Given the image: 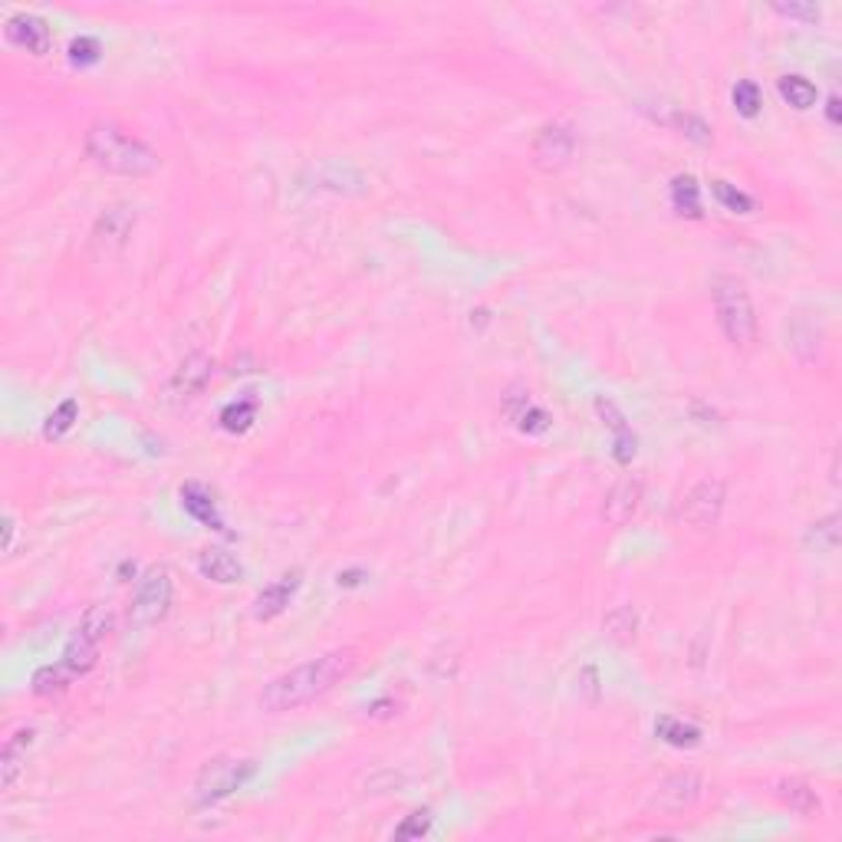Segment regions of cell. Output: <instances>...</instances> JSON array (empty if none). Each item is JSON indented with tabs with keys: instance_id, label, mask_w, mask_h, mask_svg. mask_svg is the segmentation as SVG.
Wrapping results in <instances>:
<instances>
[{
	"instance_id": "obj_34",
	"label": "cell",
	"mask_w": 842,
	"mask_h": 842,
	"mask_svg": "<svg viewBox=\"0 0 842 842\" xmlns=\"http://www.w3.org/2000/svg\"><path fill=\"white\" fill-rule=\"evenodd\" d=\"M776 14H784V17H793V20H819V7H803V4H776Z\"/></svg>"
},
{
	"instance_id": "obj_19",
	"label": "cell",
	"mask_w": 842,
	"mask_h": 842,
	"mask_svg": "<svg viewBox=\"0 0 842 842\" xmlns=\"http://www.w3.org/2000/svg\"><path fill=\"white\" fill-rule=\"evenodd\" d=\"M658 737L665 744H672V747H694V744L701 741V731L694 724H684V721H678V717H662L655 724Z\"/></svg>"
},
{
	"instance_id": "obj_6",
	"label": "cell",
	"mask_w": 842,
	"mask_h": 842,
	"mask_svg": "<svg viewBox=\"0 0 842 842\" xmlns=\"http://www.w3.org/2000/svg\"><path fill=\"white\" fill-rule=\"evenodd\" d=\"M171 609V573L169 566H152L145 570L142 582H139V596H135L132 619L139 625H155L161 622Z\"/></svg>"
},
{
	"instance_id": "obj_25",
	"label": "cell",
	"mask_w": 842,
	"mask_h": 842,
	"mask_svg": "<svg viewBox=\"0 0 842 842\" xmlns=\"http://www.w3.org/2000/svg\"><path fill=\"white\" fill-rule=\"evenodd\" d=\"M734 109L741 112L744 118H754L760 112V106H764V96H760V86L750 83V79H741V83L734 86Z\"/></svg>"
},
{
	"instance_id": "obj_15",
	"label": "cell",
	"mask_w": 842,
	"mask_h": 842,
	"mask_svg": "<svg viewBox=\"0 0 842 842\" xmlns=\"http://www.w3.org/2000/svg\"><path fill=\"white\" fill-rule=\"evenodd\" d=\"M198 570H201L204 580L221 582V586H231V582H237L244 576V566L237 563V556H231L228 549H201Z\"/></svg>"
},
{
	"instance_id": "obj_21",
	"label": "cell",
	"mask_w": 842,
	"mask_h": 842,
	"mask_svg": "<svg viewBox=\"0 0 842 842\" xmlns=\"http://www.w3.org/2000/svg\"><path fill=\"white\" fill-rule=\"evenodd\" d=\"M69 678H73V672H69L67 665H46V668H40V672L34 674V694H40V698L63 694V691L69 688Z\"/></svg>"
},
{
	"instance_id": "obj_7",
	"label": "cell",
	"mask_w": 842,
	"mask_h": 842,
	"mask_svg": "<svg viewBox=\"0 0 842 842\" xmlns=\"http://www.w3.org/2000/svg\"><path fill=\"white\" fill-rule=\"evenodd\" d=\"M701 790H704V780H701L694 770L672 774L668 780H662V784H658L655 793H652L649 813H662V816H678V813H688V809L701 800Z\"/></svg>"
},
{
	"instance_id": "obj_27",
	"label": "cell",
	"mask_w": 842,
	"mask_h": 842,
	"mask_svg": "<svg viewBox=\"0 0 842 842\" xmlns=\"http://www.w3.org/2000/svg\"><path fill=\"white\" fill-rule=\"evenodd\" d=\"M24 757H26V750L14 747V744H4V754H0V786H4V790H10V786L20 780V774H24Z\"/></svg>"
},
{
	"instance_id": "obj_3",
	"label": "cell",
	"mask_w": 842,
	"mask_h": 842,
	"mask_svg": "<svg viewBox=\"0 0 842 842\" xmlns=\"http://www.w3.org/2000/svg\"><path fill=\"white\" fill-rule=\"evenodd\" d=\"M711 300H714L717 326L727 336L734 349H750L757 339V313L750 303V293L741 280L717 277L711 283Z\"/></svg>"
},
{
	"instance_id": "obj_24",
	"label": "cell",
	"mask_w": 842,
	"mask_h": 842,
	"mask_svg": "<svg viewBox=\"0 0 842 842\" xmlns=\"http://www.w3.org/2000/svg\"><path fill=\"white\" fill-rule=\"evenodd\" d=\"M79 418V405H77V398H67V402L59 405L56 412L46 418V428H43V435L50 441H56V438H63L69 428H73V421Z\"/></svg>"
},
{
	"instance_id": "obj_35",
	"label": "cell",
	"mask_w": 842,
	"mask_h": 842,
	"mask_svg": "<svg viewBox=\"0 0 842 842\" xmlns=\"http://www.w3.org/2000/svg\"><path fill=\"white\" fill-rule=\"evenodd\" d=\"M14 537H17V523L14 517H4V553H14Z\"/></svg>"
},
{
	"instance_id": "obj_23",
	"label": "cell",
	"mask_w": 842,
	"mask_h": 842,
	"mask_svg": "<svg viewBox=\"0 0 842 842\" xmlns=\"http://www.w3.org/2000/svg\"><path fill=\"white\" fill-rule=\"evenodd\" d=\"M780 796H784V803L790 809H796V813H803V816H809L813 809H819V800L816 793L809 790L806 784H800V780H790V784L780 786Z\"/></svg>"
},
{
	"instance_id": "obj_33",
	"label": "cell",
	"mask_w": 842,
	"mask_h": 842,
	"mask_svg": "<svg viewBox=\"0 0 842 842\" xmlns=\"http://www.w3.org/2000/svg\"><path fill=\"white\" fill-rule=\"evenodd\" d=\"M428 829H431L428 813H412V816L395 829V839H418V836H425Z\"/></svg>"
},
{
	"instance_id": "obj_28",
	"label": "cell",
	"mask_w": 842,
	"mask_h": 842,
	"mask_svg": "<svg viewBox=\"0 0 842 842\" xmlns=\"http://www.w3.org/2000/svg\"><path fill=\"white\" fill-rule=\"evenodd\" d=\"M711 191H714L717 204H721V208H727V210H734V214H750V210H754V198H750V194H744V191H737V188L727 185V181H714V185H711Z\"/></svg>"
},
{
	"instance_id": "obj_12",
	"label": "cell",
	"mask_w": 842,
	"mask_h": 842,
	"mask_svg": "<svg viewBox=\"0 0 842 842\" xmlns=\"http://www.w3.org/2000/svg\"><path fill=\"white\" fill-rule=\"evenodd\" d=\"M7 40L14 43V46H20V50L34 53V56L50 53V46H53V34H50V26H46V20L34 17V14H17V17H10Z\"/></svg>"
},
{
	"instance_id": "obj_17",
	"label": "cell",
	"mask_w": 842,
	"mask_h": 842,
	"mask_svg": "<svg viewBox=\"0 0 842 842\" xmlns=\"http://www.w3.org/2000/svg\"><path fill=\"white\" fill-rule=\"evenodd\" d=\"M96 662H99V642L89 639L83 629H77V635L69 639L67 652H63V665L73 674H86V672H93Z\"/></svg>"
},
{
	"instance_id": "obj_30",
	"label": "cell",
	"mask_w": 842,
	"mask_h": 842,
	"mask_svg": "<svg viewBox=\"0 0 842 842\" xmlns=\"http://www.w3.org/2000/svg\"><path fill=\"white\" fill-rule=\"evenodd\" d=\"M96 59H99V43L93 36H79V40L69 43V63L73 67H93Z\"/></svg>"
},
{
	"instance_id": "obj_9",
	"label": "cell",
	"mask_w": 842,
	"mask_h": 842,
	"mask_svg": "<svg viewBox=\"0 0 842 842\" xmlns=\"http://www.w3.org/2000/svg\"><path fill=\"white\" fill-rule=\"evenodd\" d=\"M132 231H135V208H128V204H112V208L102 210V218L96 221L93 244L99 247V253H116L118 247H126Z\"/></svg>"
},
{
	"instance_id": "obj_26",
	"label": "cell",
	"mask_w": 842,
	"mask_h": 842,
	"mask_svg": "<svg viewBox=\"0 0 842 842\" xmlns=\"http://www.w3.org/2000/svg\"><path fill=\"white\" fill-rule=\"evenodd\" d=\"M112 625H116V619H112V612L106 606H89L83 615V622H79V629L89 635V639H96L102 645V639L112 632Z\"/></svg>"
},
{
	"instance_id": "obj_36",
	"label": "cell",
	"mask_w": 842,
	"mask_h": 842,
	"mask_svg": "<svg viewBox=\"0 0 842 842\" xmlns=\"http://www.w3.org/2000/svg\"><path fill=\"white\" fill-rule=\"evenodd\" d=\"M826 118H829V126H839V96H829V102H826Z\"/></svg>"
},
{
	"instance_id": "obj_29",
	"label": "cell",
	"mask_w": 842,
	"mask_h": 842,
	"mask_svg": "<svg viewBox=\"0 0 842 842\" xmlns=\"http://www.w3.org/2000/svg\"><path fill=\"white\" fill-rule=\"evenodd\" d=\"M635 625H639V619H635V612H632L629 606H619L612 609V612L606 615V629L612 639L619 642H629L632 635H635Z\"/></svg>"
},
{
	"instance_id": "obj_22",
	"label": "cell",
	"mask_w": 842,
	"mask_h": 842,
	"mask_svg": "<svg viewBox=\"0 0 842 842\" xmlns=\"http://www.w3.org/2000/svg\"><path fill=\"white\" fill-rule=\"evenodd\" d=\"M780 96L790 102L793 109H813L816 106V86L803 77H784L780 79Z\"/></svg>"
},
{
	"instance_id": "obj_14",
	"label": "cell",
	"mask_w": 842,
	"mask_h": 842,
	"mask_svg": "<svg viewBox=\"0 0 842 842\" xmlns=\"http://www.w3.org/2000/svg\"><path fill=\"white\" fill-rule=\"evenodd\" d=\"M181 504H185L188 514L198 523H204L208 530H224V520H221V514H218L214 494H210L204 484H185V488H181Z\"/></svg>"
},
{
	"instance_id": "obj_16",
	"label": "cell",
	"mask_w": 842,
	"mask_h": 842,
	"mask_svg": "<svg viewBox=\"0 0 842 842\" xmlns=\"http://www.w3.org/2000/svg\"><path fill=\"white\" fill-rule=\"evenodd\" d=\"M596 415L615 431V461L629 464L632 457H635V435H632L629 425H625L622 412H619L609 398H596Z\"/></svg>"
},
{
	"instance_id": "obj_32",
	"label": "cell",
	"mask_w": 842,
	"mask_h": 842,
	"mask_svg": "<svg viewBox=\"0 0 842 842\" xmlns=\"http://www.w3.org/2000/svg\"><path fill=\"white\" fill-rule=\"evenodd\" d=\"M514 421H517V428L527 431V435H543V431L549 428V415L543 412V408H537V405H527Z\"/></svg>"
},
{
	"instance_id": "obj_5",
	"label": "cell",
	"mask_w": 842,
	"mask_h": 842,
	"mask_svg": "<svg viewBox=\"0 0 842 842\" xmlns=\"http://www.w3.org/2000/svg\"><path fill=\"white\" fill-rule=\"evenodd\" d=\"M727 488L721 477H701L684 490L682 504H678V520L694 527V530H708L724 514Z\"/></svg>"
},
{
	"instance_id": "obj_31",
	"label": "cell",
	"mask_w": 842,
	"mask_h": 842,
	"mask_svg": "<svg viewBox=\"0 0 842 842\" xmlns=\"http://www.w3.org/2000/svg\"><path fill=\"white\" fill-rule=\"evenodd\" d=\"M839 517H826V520L813 523V530H809V539L816 543V549H836V543H839Z\"/></svg>"
},
{
	"instance_id": "obj_2",
	"label": "cell",
	"mask_w": 842,
	"mask_h": 842,
	"mask_svg": "<svg viewBox=\"0 0 842 842\" xmlns=\"http://www.w3.org/2000/svg\"><path fill=\"white\" fill-rule=\"evenodd\" d=\"M86 155L96 169L109 171L122 178H145L159 169V155L155 149L128 135L116 122H93L86 132Z\"/></svg>"
},
{
	"instance_id": "obj_1",
	"label": "cell",
	"mask_w": 842,
	"mask_h": 842,
	"mask_svg": "<svg viewBox=\"0 0 842 842\" xmlns=\"http://www.w3.org/2000/svg\"><path fill=\"white\" fill-rule=\"evenodd\" d=\"M355 665H359V652L355 649H333L326 655L313 658V662H303V665L277 674L261 691V708L267 714H283V711L303 708V704H310V701L323 698L326 691L336 688L343 678H349L355 672Z\"/></svg>"
},
{
	"instance_id": "obj_8",
	"label": "cell",
	"mask_w": 842,
	"mask_h": 842,
	"mask_svg": "<svg viewBox=\"0 0 842 842\" xmlns=\"http://www.w3.org/2000/svg\"><path fill=\"white\" fill-rule=\"evenodd\" d=\"M573 152H576L573 132L566 126H560V122L543 126L537 139H533V161H537V169H543V171L566 169L570 159H573Z\"/></svg>"
},
{
	"instance_id": "obj_18",
	"label": "cell",
	"mask_w": 842,
	"mask_h": 842,
	"mask_svg": "<svg viewBox=\"0 0 842 842\" xmlns=\"http://www.w3.org/2000/svg\"><path fill=\"white\" fill-rule=\"evenodd\" d=\"M672 204L682 218H701V191L691 175H678L672 181Z\"/></svg>"
},
{
	"instance_id": "obj_11",
	"label": "cell",
	"mask_w": 842,
	"mask_h": 842,
	"mask_svg": "<svg viewBox=\"0 0 842 842\" xmlns=\"http://www.w3.org/2000/svg\"><path fill=\"white\" fill-rule=\"evenodd\" d=\"M639 504H642V480L635 477V474H625V477L615 480L612 490H609L602 517H606V523H612V527H625V523L635 517Z\"/></svg>"
},
{
	"instance_id": "obj_13",
	"label": "cell",
	"mask_w": 842,
	"mask_h": 842,
	"mask_svg": "<svg viewBox=\"0 0 842 842\" xmlns=\"http://www.w3.org/2000/svg\"><path fill=\"white\" fill-rule=\"evenodd\" d=\"M296 590H300V573H296V570L293 573H283L280 580H273L267 590L257 596V602H253V615L263 619V622H267V619H277V615L290 606V599L296 596Z\"/></svg>"
},
{
	"instance_id": "obj_10",
	"label": "cell",
	"mask_w": 842,
	"mask_h": 842,
	"mask_svg": "<svg viewBox=\"0 0 842 842\" xmlns=\"http://www.w3.org/2000/svg\"><path fill=\"white\" fill-rule=\"evenodd\" d=\"M210 372H214V363H210L204 353H191L188 359H181V365L175 369L169 382V392L175 398H194L201 395L204 388L210 382Z\"/></svg>"
},
{
	"instance_id": "obj_20",
	"label": "cell",
	"mask_w": 842,
	"mask_h": 842,
	"mask_svg": "<svg viewBox=\"0 0 842 842\" xmlns=\"http://www.w3.org/2000/svg\"><path fill=\"white\" fill-rule=\"evenodd\" d=\"M253 421H257V402H253V398L231 402L228 408L221 412V425H224V431H231V435H244Z\"/></svg>"
},
{
	"instance_id": "obj_4",
	"label": "cell",
	"mask_w": 842,
	"mask_h": 842,
	"mask_svg": "<svg viewBox=\"0 0 842 842\" xmlns=\"http://www.w3.org/2000/svg\"><path fill=\"white\" fill-rule=\"evenodd\" d=\"M253 760H237V757H214L201 766V774L194 780V793H198V803H218L224 796H231L234 790L247 784L253 776Z\"/></svg>"
}]
</instances>
